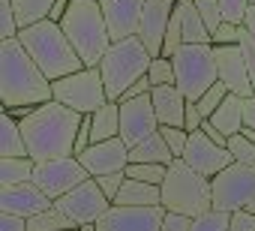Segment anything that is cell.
<instances>
[{"label": "cell", "mask_w": 255, "mask_h": 231, "mask_svg": "<svg viewBox=\"0 0 255 231\" xmlns=\"http://www.w3.org/2000/svg\"><path fill=\"white\" fill-rule=\"evenodd\" d=\"M81 120H84V114H78L54 99L39 105L21 123V132L27 141V156L33 162L75 156V135H78Z\"/></svg>", "instance_id": "6da1fadb"}, {"label": "cell", "mask_w": 255, "mask_h": 231, "mask_svg": "<svg viewBox=\"0 0 255 231\" xmlns=\"http://www.w3.org/2000/svg\"><path fill=\"white\" fill-rule=\"evenodd\" d=\"M51 81L18 39L0 42V105L3 111L51 102Z\"/></svg>", "instance_id": "7a4b0ae2"}, {"label": "cell", "mask_w": 255, "mask_h": 231, "mask_svg": "<svg viewBox=\"0 0 255 231\" xmlns=\"http://www.w3.org/2000/svg\"><path fill=\"white\" fill-rule=\"evenodd\" d=\"M18 42L24 45V51L36 60V66L45 72V78L54 84L78 69H84L81 57L75 54L72 42L66 39L63 27L54 21H39L33 27H24L18 33Z\"/></svg>", "instance_id": "3957f363"}, {"label": "cell", "mask_w": 255, "mask_h": 231, "mask_svg": "<svg viewBox=\"0 0 255 231\" xmlns=\"http://www.w3.org/2000/svg\"><path fill=\"white\" fill-rule=\"evenodd\" d=\"M60 27L84 66H99L102 57L108 54V48L114 45L108 24H105V15H102V6L90 3V0H72V6H69L66 18L60 21Z\"/></svg>", "instance_id": "277c9868"}, {"label": "cell", "mask_w": 255, "mask_h": 231, "mask_svg": "<svg viewBox=\"0 0 255 231\" xmlns=\"http://www.w3.org/2000/svg\"><path fill=\"white\" fill-rule=\"evenodd\" d=\"M150 60H153V54L144 48V42L138 36H129V39H123V42H114L108 48V54L102 57V63H99V72H102L108 99L111 102H120L126 90L147 75Z\"/></svg>", "instance_id": "5b68a950"}, {"label": "cell", "mask_w": 255, "mask_h": 231, "mask_svg": "<svg viewBox=\"0 0 255 231\" xmlns=\"http://www.w3.org/2000/svg\"><path fill=\"white\" fill-rule=\"evenodd\" d=\"M162 207L168 213H183V216H192V219L213 210L210 177L192 171L183 159H177L168 168V177L162 183Z\"/></svg>", "instance_id": "8992f818"}, {"label": "cell", "mask_w": 255, "mask_h": 231, "mask_svg": "<svg viewBox=\"0 0 255 231\" xmlns=\"http://www.w3.org/2000/svg\"><path fill=\"white\" fill-rule=\"evenodd\" d=\"M171 63H174V84L189 102H198L219 81L213 45H180Z\"/></svg>", "instance_id": "52a82bcc"}, {"label": "cell", "mask_w": 255, "mask_h": 231, "mask_svg": "<svg viewBox=\"0 0 255 231\" xmlns=\"http://www.w3.org/2000/svg\"><path fill=\"white\" fill-rule=\"evenodd\" d=\"M51 96H54V102H60V105H66V108H72L78 114H96L108 102L99 66H84V69L54 81Z\"/></svg>", "instance_id": "ba28073f"}, {"label": "cell", "mask_w": 255, "mask_h": 231, "mask_svg": "<svg viewBox=\"0 0 255 231\" xmlns=\"http://www.w3.org/2000/svg\"><path fill=\"white\" fill-rule=\"evenodd\" d=\"M213 210H243L255 198V168H246L240 162H231L225 171H219L213 180Z\"/></svg>", "instance_id": "9c48e42d"}, {"label": "cell", "mask_w": 255, "mask_h": 231, "mask_svg": "<svg viewBox=\"0 0 255 231\" xmlns=\"http://www.w3.org/2000/svg\"><path fill=\"white\" fill-rule=\"evenodd\" d=\"M90 174L87 168L78 162V156H63V159H51V162H36V171H33V183L51 198H63L69 195L75 186L87 183Z\"/></svg>", "instance_id": "30bf717a"}, {"label": "cell", "mask_w": 255, "mask_h": 231, "mask_svg": "<svg viewBox=\"0 0 255 231\" xmlns=\"http://www.w3.org/2000/svg\"><path fill=\"white\" fill-rule=\"evenodd\" d=\"M75 225H90V222H99L114 204L105 198V192L99 189V183L90 177L87 183H81V186H75L69 195H63V198H57L54 201Z\"/></svg>", "instance_id": "8fae6325"}, {"label": "cell", "mask_w": 255, "mask_h": 231, "mask_svg": "<svg viewBox=\"0 0 255 231\" xmlns=\"http://www.w3.org/2000/svg\"><path fill=\"white\" fill-rule=\"evenodd\" d=\"M159 132V120L153 111V99L141 96V99H123L120 102V138L126 147H135L144 138Z\"/></svg>", "instance_id": "7c38bea8"}, {"label": "cell", "mask_w": 255, "mask_h": 231, "mask_svg": "<svg viewBox=\"0 0 255 231\" xmlns=\"http://www.w3.org/2000/svg\"><path fill=\"white\" fill-rule=\"evenodd\" d=\"M180 159H183L192 171H198V174H204V177H210V180L234 162V156L228 153V147L213 144L201 129L189 135V144H186V150H183Z\"/></svg>", "instance_id": "4fadbf2b"}, {"label": "cell", "mask_w": 255, "mask_h": 231, "mask_svg": "<svg viewBox=\"0 0 255 231\" xmlns=\"http://www.w3.org/2000/svg\"><path fill=\"white\" fill-rule=\"evenodd\" d=\"M177 9V0H144V12L138 24V39L153 57H162L165 48V33L171 24V15Z\"/></svg>", "instance_id": "5bb4252c"}, {"label": "cell", "mask_w": 255, "mask_h": 231, "mask_svg": "<svg viewBox=\"0 0 255 231\" xmlns=\"http://www.w3.org/2000/svg\"><path fill=\"white\" fill-rule=\"evenodd\" d=\"M213 57H216V75L228 87V93H234L240 99H252L255 87H252L249 69L243 63L240 45H213Z\"/></svg>", "instance_id": "9a60e30c"}, {"label": "cell", "mask_w": 255, "mask_h": 231, "mask_svg": "<svg viewBox=\"0 0 255 231\" xmlns=\"http://www.w3.org/2000/svg\"><path fill=\"white\" fill-rule=\"evenodd\" d=\"M165 207H111L96 231H162Z\"/></svg>", "instance_id": "2e32d148"}, {"label": "cell", "mask_w": 255, "mask_h": 231, "mask_svg": "<svg viewBox=\"0 0 255 231\" xmlns=\"http://www.w3.org/2000/svg\"><path fill=\"white\" fill-rule=\"evenodd\" d=\"M78 162L87 168L90 177H102V174H123L129 168V147L123 144V138H111V141H96L90 144L84 153H78Z\"/></svg>", "instance_id": "e0dca14e"}, {"label": "cell", "mask_w": 255, "mask_h": 231, "mask_svg": "<svg viewBox=\"0 0 255 231\" xmlns=\"http://www.w3.org/2000/svg\"><path fill=\"white\" fill-rule=\"evenodd\" d=\"M54 201L30 180V183H18V186H0V213H12L21 219H33L45 210H51Z\"/></svg>", "instance_id": "ac0fdd59"}, {"label": "cell", "mask_w": 255, "mask_h": 231, "mask_svg": "<svg viewBox=\"0 0 255 231\" xmlns=\"http://www.w3.org/2000/svg\"><path fill=\"white\" fill-rule=\"evenodd\" d=\"M111 42H123L129 36H138L141 12H144V0H99Z\"/></svg>", "instance_id": "d6986e66"}, {"label": "cell", "mask_w": 255, "mask_h": 231, "mask_svg": "<svg viewBox=\"0 0 255 231\" xmlns=\"http://www.w3.org/2000/svg\"><path fill=\"white\" fill-rule=\"evenodd\" d=\"M150 99H153V111H156L159 126H183V117H186V102H189V99L180 93V87H177V84L153 87Z\"/></svg>", "instance_id": "ffe728a7"}, {"label": "cell", "mask_w": 255, "mask_h": 231, "mask_svg": "<svg viewBox=\"0 0 255 231\" xmlns=\"http://www.w3.org/2000/svg\"><path fill=\"white\" fill-rule=\"evenodd\" d=\"M114 207H162V186L126 177L114 198Z\"/></svg>", "instance_id": "44dd1931"}, {"label": "cell", "mask_w": 255, "mask_h": 231, "mask_svg": "<svg viewBox=\"0 0 255 231\" xmlns=\"http://www.w3.org/2000/svg\"><path fill=\"white\" fill-rule=\"evenodd\" d=\"M243 102H246V99H240V96L228 93V96H225V102L213 111L210 123H213L225 138H234V135H240V132L246 129V126H243Z\"/></svg>", "instance_id": "7402d4cb"}, {"label": "cell", "mask_w": 255, "mask_h": 231, "mask_svg": "<svg viewBox=\"0 0 255 231\" xmlns=\"http://www.w3.org/2000/svg\"><path fill=\"white\" fill-rule=\"evenodd\" d=\"M129 162H147V165H174L177 156L171 153V147L165 144V138L156 132L150 138H144L141 144H135L129 150Z\"/></svg>", "instance_id": "603a6c76"}, {"label": "cell", "mask_w": 255, "mask_h": 231, "mask_svg": "<svg viewBox=\"0 0 255 231\" xmlns=\"http://www.w3.org/2000/svg\"><path fill=\"white\" fill-rule=\"evenodd\" d=\"M177 6L183 15V45H213V36L195 9V0H177Z\"/></svg>", "instance_id": "cb8c5ba5"}, {"label": "cell", "mask_w": 255, "mask_h": 231, "mask_svg": "<svg viewBox=\"0 0 255 231\" xmlns=\"http://www.w3.org/2000/svg\"><path fill=\"white\" fill-rule=\"evenodd\" d=\"M3 156H27V141H24L21 123L9 111L0 114V159Z\"/></svg>", "instance_id": "d4e9b609"}, {"label": "cell", "mask_w": 255, "mask_h": 231, "mask_svg": "<svg viewBox=\"0 0 255 231\" xmlns=\"http://www.w3.org/2000/svg\"><path fill=\"white\" fill-rule=\"evenodd\" d=\"M90 123H93V144L120 138V102L108 99L96 114H90Z\"/></svg>", "instance_id": "484cf974"}, {"label": "cell", "mask_w": 255, "mask_h": 231, "mask_svg": "<svg viewBox=\"0 0 255 231\" xmlns=\"http://www.w3.org/2000/svg\"><path fill=\"white\" fill-rule=\"evenodd\" d=\"M33 171H36V162L30 156H3L0 159V186L30 183Z\"/></svg>", "instance_id": "4316f807"}, {"label": "cell", "mask_w": 255, "mask_h": 231, "mask_svg": "<svg viewBox=\"0 0 255 231\" xmlns=\"http://www.w3.org/2000/svg\"><path fill=\"white\" fill-rule=\"evenodd\" d=\"M57 0H12V9H15V18L24 27H33L39 21H48L51 9H54Z\"/></svg>", "instance_id": "83f0119b"}, {"label": "cell", "mask_w": 255, "mask_h": 231, "mask_svg": "<svg viewBox=\"0 0 255 231\" xmlns=\"http://www.w3.org/2000/svg\"><path fill=\"white\" fill-rule=\"evenodd\" d=\"M78 225L54 204L51 210H45V213H39V216H33V219H27V231H75Z\"/></svg>", "instance_id": "f1b7e54d"}, {"label": "cell", "mask_w": 255, "mask_h": 231, "mask_svg": "<svg viewBox=\"0 0 255 231\" xmlns=\"http://www.w3.org/2000/svg\"><path fill=\"white\" fill-rule=\"evenodd\" d=\"M168 168H171V165L129 162V168H126V177H132V180H144V183H153V186H162V183H165V177H168Z\"/></svg>", "instance_id": "f546056e"}, {"label": "cell", "mask_w": 255, "mask_h": 231, "mask_svg": "<svg viewBox=\"0 0 255 231\" xmlns=\"http://www.w3.org/2000/svg\"><path fill=\"white\" fill-rule=\"evenodd\" d=\"M18 33H21V24H18V18H15L12 0H0V42L18 39Z\"/></svg>", "instance_id": "4dcf8cb0"}, {"label": "cell", "mask_w": 255, "mask_h": 231, "mask_svg": "<svg viewBox=\"0 0 255 231\" xmlns=\"http://www.w3.org/2000/svg\"><path fill=\"white\" fill-rule=\"evenodd\" d=\"M228 153L234 156V162H240L246 168H255V141H249L243 132L228 138Z\"/></svg>", "instance_id": "1f68e13d"}, {"label": "cell", "mask_w": 255, "mask_h": 231, "mask_svg": "<svg viewBox=\"0 0 255 231\" xmlns=\"http://www.w3.org/2000/svg\"><path fill=\"white\" fill-rule=\"evenodd\" d=\"M228 225H231V213L225 210H207L192 219V231H228Z\"/></svg>", "instance_id": "d6a6232c"}, {"label": "cell", "mask_w": 255, "mask_h": 231, "mask_svg": "<svg viewBox=\"0 0 255 231\" xmlns=\"http://www.w3.org/2000/svg\"><path fill=\"white\" fill-rule=\"evenodd\" d=\"M147 81L153 87L174 84V63H171V57H153L150 60V69H147Z\"/></svg>", "instance_id": "836d02e7"}, {"label": "cell", "mask_w": 255, "mask_h": 231, "mask_svg": "<svg viewBox=\"0 0 255 231\" xmlns=\"http://www.w3.org/2000/svg\"><path fill=\"white\" fill-rule=\"evenodd\" d=\"M225 96H228V87H225L222 81H216V84H213V87H210V90H207V93H204L198 102H195L204 120H210V117H213V111H216V108L225 102Z\"/></svg>", "instance_id": "e575fe53"}, {"label": "cell", "mask_w": 255, "mask_h": 231, "mask_svg": "<svg viewBox=\"0 0 255 231\" xmlns=\"http://www.w3.org/2000/svg\"><path fill=\"white\" fill-rule=\"evenodd\" d=\"M195 9H198V15H201L204 27L210 30V36H213V33L225 24L222 9H219V0H195Z\"/></svg>", "instance_id": "d590c367"}, {"label": "cell", "mask_w": 255, "mask_h": 231, "mask_svg": "<svg viewBox=\"0 0 255 231\" xmlns=\"http://www.w3.org/2000/svg\"><path fill=\"white\" fill-rule=\"evenodd\" d=\"M249 6H252V0H219L222 18H225L228 24H237V27H243V21H246V12H249Z\"/></svg>", "instance_id": "8d00e7d4"}, {"label": "cell", "mask_w": 255, "mask_h": 231, "mask_svg": "<svg viewBox=\"0 0 255 231\" xmlns=\"http://www.w3.org/2000/svg\"><path fill=\"white\" fill-rule=\"evenodd\" d=\"M159 135L165 138V144L171 147V153L180 159L183 150H186V144H189V132L183 126H159Z\"/></svg>", "instance_id": "74e56055"}, {"label": "cell", "mask_w": 255, "mask_h": 231, "mask_svg": "<svg viewBox=\"0 0 255 231\" xmlns=\"http://www.w3.org/2000/svg\"><path fill=\"white\" fill-rule=\"evenodd\" d=\"M96 183H99V189L105 192V198L114 204V198H117V192H120V186H123V180H126V171L123 174H102V177H93Z\"/></svg>", "instance_id": "f35d334b"}, {"label": "cell", "mask_w": 255, "mask_h": 231, "mask_svg": "<svg viewBox=\"0 0 255 231\" xmlns=\"http://www.w3.org/2000/svg\"><path fill=\"white\" fill-rule=\"evenodd\" d=\"M240 36H243V27L225 21V24L213 33V45H240Z\"/></svg>", "instance_id": "ab89813d"}, {"label": "cell", "mask_w": 255, "mask_h": 231, "mask_svg": "<svg viewBox=\"0 0 255 231\" xmlns=\"http://www.w3.org/2000/svg\"><path fill=\"white\" fill-rule=\"evenodd\" d=\"M240 51H243V63H246L249 78H252V87H255V39L246 33V27H243V36H240Z\"/></svg>", "instance_id": "60d3db41"}, {"label": "cell", "mask_w": 255, "mask_h": 231, "mask_svg": "<svg viewBox=\"0 0 255 231\" xmlns=\"http://www.w3.org/2000/svg\"><path fill=\"white\" fill-rule=\"evenodd\" d=\"M162 231H192V216H183V213H168V210H165Z\"/></svg>", "instance_id": "b9f144b4"}, {"label": "cell", "mask_w": 255, "mask_h": 231, "mask_svg": "<svg viewBox=\"0 0 255 231\" xmlns=\"http://www.w3.org/2000/svg\"><path fill=\"white\" fill-rule=\"evenodd\" d=\"M228 231H255V216L249 210H234Z\"/></svg>", "instance_id": "7bdbcfd3"}, {"label": "cell", "mask_w": 255, "mask_h": 231, "mask_svg": "<svg viewBox=\"0 0 255 231\" xmlns=\"http://www.w3.org/2000/svg\"><path fill=\"white\" fill-rule=\"evenodd\" d=\"M204 126V117H201V111H198V105L195 102H186V117H183V129L192 135V132H198Z\"/></svg>", "instance_id": "ee69618b"}, {"label": "cell", "mask_w": 255, "mask_h": 231, "mask_svg": "<svg viewBox=\"0 0 255 231\" xmlns=\"http://www.w3.org/2000/svg\"><path fill=\"white\" fill-rule=\"evenodd\" d=\"M150 93H153V84H150V81H147V75H144L141 81H135L129 90L123 93V99H141V96H150ZM123 99H120V102H123Z\"/></svg>", "instance_id": "f6af8a7d"}, {"label": "cell", "mask_w": 255, "mask_h": 231, "mask_svg": "<svg viewBox=\"0 0 255 231\" xmlns=\"http://www.w3.org/2000/svg\"><path fill=\"white\" fill-rule=\"evenodd\" d=\"M0 231H27V219L12 216V213H0Z\"/></svg>", "instance_id": "bcb514c9"}, {"label": "cell", "mask_w": 255, "mask_h": 231, "mask_svg": "<svg viewBox=\"0 0 255 231\" xmlns=\"http://www.w3.org/2000/svg\"><path fill=\"white\" fill-rule=\"evenodd\" d=\"M201 132H204V135H207V138H210L213 144H219V147H228V138H225V135H222V132H219V129H216V126L210 123V120H204Z\"/></svg>", "instance_id": "7dc6e473"}, {"label": "cell", "mask_w": 255, "mask_h": 231, "mask_svg": "<svg viewBox=\"0 0 255 231\" xmlns=\"http://www.w3.org/2000/svg\"><path fill=\"white\" fill-rule=\"evenodd\" d=\"M243 126L246 129H255V96L243 102Z\"/></svg>", "instance_id": "c3c4849f"}, {"label": "cell", "mask_w": 255, "mask_h": 231, "mask_svg": "<svg viewBox=\"0 0 255 231\" xmlns=\"http://www.w3.org/2000/svg\"><path fill=\"white\" fill-rule=\"evenodd\" d=\"M36 108H39V105H21V108H12V111H9V114H12V117H15V120H18V123H24V120H27V117H30V114H33V111H36Z\"/></svg>", "instance_id": "681fc988"}, {"label": "cell", "mask_w": 255, "mask_h": 231, "mask_svg": "<svg viewBox=\"0 0 255 231\" xmlns=\"http://www.w3.org/2000/svg\"><path fill=\"white\" fill-rule=\"evenodd\" d=\"M243 27H246V33L255 39V3L249 6V12H246V21H243Z\"/></svg>", "instance_id": "f907efd6"}, {"label": "cell", "mask_w": 255, "mask_h": 231, "mask_svg": "<svg viewBox=\"0 0 255 231\" xmlns=\"http://www.w3.org/2000/svg\"><path fill=\"white\" fill-rule=\"evenodd\" d=\"M78 231H96V222H90V225H78Z\"/></svg>", "instance_id": "816d5d0a"}, {"label": "cell", "mask_w": 255, "mask_h": 231, "mask_svg": "<svg viewBox=\"0 0 255 231\" xmlns=\"http://www.w3.org/2000/svg\"><path fill=\"white\" fill-rule=\"evenodd\" d=\"M243 210H249V213H252V216H255V198H252V201H249V204H246V207H243Z\"/></svg>", "instance_id": "f5cc1de1"}, {"label": "cell", "mask_w": 255, "mask_h": 231, "mask_svg": "<svg viewBox=\"0 0 255 231\" xmlns=\"http://www.w3.org/2000/svg\"><path fill=\"white\" fill-rule=\"evenodd\" d=\"M90 3H99V0H90Z\"/></svg>", "instance_id": "db71d44e"}, {"label": "cell", "mask_w": 255, "mask_h": 231, "mask_svg": "<svg viewBox=\"0 0 255 231\" xmlns=\"http://www.w3.org/2000/svg\"><path fill=\"white\" fill-rule=\"evenodd\" d=\"M252 3H255V0H252Z\"/></svg>", "instance_id": "11a10c76"}, {"label": "cell", "mask_w": 255, "mask_h": 231, "mask_svg": "<svg viewBox=\"0 0 255 231\" xmlns=\"http://www.w3.org/2000/svg\"><path fill=\"white\" fill-rule=\"evenodd\" d=\"M75 231H78V228H75Z\"/></svg>", "instance_id": "9f6ffc18"}]
</instances>
